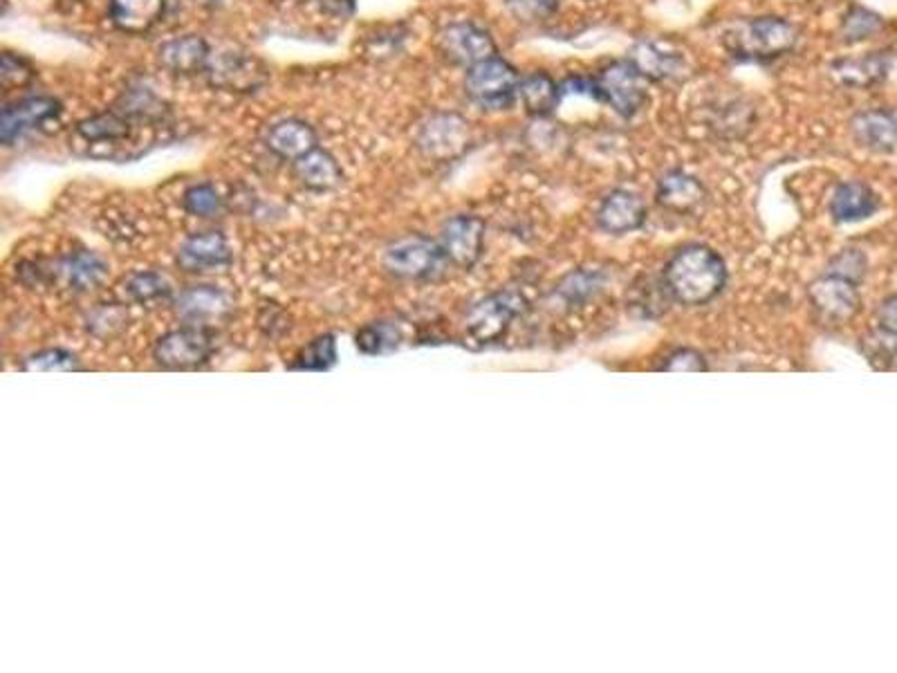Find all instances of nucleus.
Wrapping results in <instances>:
<instances>
[{
	"instance_id": "1",
	"label": "nucleus",
	"mask_w": 897,
	"mask_h": 673,
	"mask_svg": "<svg viewBox=\"0 0 897 673\" xmlns=\"http://www.w3.org/2000/svg\"><path fill=\"white\" fill-rule=\"evenodd\" d=\"M662 281L673 302L706 306L725 290L727 268L723 256L712 247L687 245L668 258Z\"/></svg>"
},
{
	"instance_id": "2",
	"label": "nucleus",
	"mask_w": 897,
	"mask_h": 673,
	"mask_svg": "<svg viewBox=\"0 0 897 673\" xmlns=\"http://www.w3.org/2000/svg\"><path fill=\"white\" fill-rule=\"evenodd\" d=\"M721 41L736 61L770 63L797 48L799 29L781 16H759L729 25Z\"/></svg>"
},
{
	"instance_id": "3",
	"label": "nucleus",
	"mask_w": 897,
	"mask_h": 673,
	"mask_svg": "<svg viewBox=\"0 0 897 673\" xmlns=\"http://www.w3.org/2000/svg\"><path fill=\"white\" fill-rule=\"evenodd\" d=\"M597 99L609 103L619 118L630 120L649 101V79L630 59L613 61L594 77Z\"/></svg>"
},
{
	"instance_id": "4",
	"label": "nucleus",
	"mask_w": 897,
	"mask_h": 673,
	"mask_svg": "<svg viewBox=\"0 0 897 673\" xmlns=\"http://www.w3.org/2000/svg\"><path fill=\"white\" fill-rule=\"evenodd\" d=\"M518 72L499 54L467 68L465 93L484 110H505L518 99Z\"/></svg>"
},
{
	"instance_id": "5",
	"label": "nucleus",
	"mask_w": 897,
	"mask_h": 673,
	"mask_svg": "<svg viewBox=\"0 0 897 673\" xmlns=\"http://www.w3.org/2000/svg\"><path fill=\"white\" fill-rule=\"evenodd\" d=\"M205 77L218 90L249 95L268 84L270 70L254 54L228 50V52L211 54Z\"/></svg>"
},
{
	"instance_id": "6",
	"label": "nucleus",
	"mask_w": 897,
	"mask_h": 673,
	"mask_svg": "<svg viewBox=\"0 0 897 673\" xmlns=\"http://www.w3.org/2000/svg\"><path fill=\"white\" fill-rule=\"evenodd\" d=\"M526 310V298L518 292H499L476 304L467 317V334L478 344H492L507 332L509 323Z\"/></svg>"
},
{
	"instance_id": "7",
	"label": "nucleus",
	"mask_w": 897,
	"mask_h": 673,
	"mask_svg": "<svg viewBox=\"0 0 897 673\" xmlns=\"http://www.w3.org/2000/svg\"><path fill=\"white\" fill-rule=\"evenodd\" d=\"M469 146V124L456 112H435L418 131V148L431 160H454Z\"/></svg>"
},
{
	"instance_id": "8",
	"label": "nucleus",
	"mask_w": 897,
	"mask_h": 673,
	"mask_svg": "<svg viewBox=\"0 0 897 673\" xmlns=\"http://www.w3.org/2000/svg\"><path fill=\"white\" fill-rule=\"evenodd\" d=\"M444 254L440 243L425 236H408L386 249L384 266L400 279H429L442 266Z\"/></svg>"
},
{
	"instance_id": "9",
	"label": "nucleus",
	"mask_w": 897,
	"mask_h": 673,
	"mask_svg": "<svg viewBox=\"0 0 897 673\" xmlns=\"http://www.w3.org/2000/svg\"><path fill=\"white\" fill-rule=\"evenodd\" d=\"M440 52L456 65L471 68L484 59L496 57V44L488 29L476 23H452L438 36Z\"/></svg>"
},
{
	"instance_id": "10",
	"label": "nucleus",
	"mask_w": 897,
	"mask_h": 673,
	"mask_svg": "<svg viewBox=\"0 0 897 673\" xmlns=\"http://www.w3.org/2000/svg\"><path fill=\"white\" fill-rule=\"evenodd\" d=\"M213 353V337L205 328H182L164 334L153 348V357L164 368H194Z\"/></svg>"
},
{
	"instance_id": "11",
	"label": "nucleus",
	"mask_w": 897,
	"mask_h": 673,
	"mask_svg": "<svg viewBox=\"0 0 897 673\" xmlns=\"http://www.w3.org/2000/svg\"><path fill=\"white\" fill-rule=\"evenodd\" d=\"M61 103L52 97H27L16 103H10L3 110V122H0V139L5 146H12L21 137L32 131H39L50 122L61 118Z\"/></svg>"
},
{
	"instance_id": "12",
	"label": "nucleus",
	"mask_w": 897,
	"mask_h": 673,
	"mask_svg": "<svg viewBox=\"0 0 897 673\" xmlns=\"http://www.w3.org/2000/svg\"><path fill=\"white\" fill-rule=\"evenodd\" d=\"M484 222L478 216H454L446 220L440 234V247L448 264L458 268H474L482 254Z\"/></svg>"
},
{
	"instance_id": "13",
	"label": "nucleus",
	"mask_w": 897,
	"mask_h": 673,
	"mask_svg": "<svg viewBox=\"0 0 897 673\" xmlns=\"http://www.w3.org/2000/svg\"><path fill=\"white\" fill-rule=\"evenodd\" d=\"M810 304L826 321H846L859 310L857 283L826 272L810 285Z\"/></svg>"
},
{
	"instance_id": "14",
	"label": "nucleus",
	"mask_w": 897,
	"mask_h": 673,
	"mask_svg": "<svg viewBox=\"0 0 897 673\" xmlns=\"http://www.w3.org/2000/svg\"><path fill=\"white\" fill-rule=\"evenodd\" d=\"M211 61V50L198 34H182L164 41L158 48V63L175 77H196L205 74Z\"/></svg>"
},
{
	"instance_id": "15",
	"label": "nucleus",
	"mask_w": 897,
	"mask_h": 673,
	"mask_svg": "<svg viewBox=\"0 0 897 673\" xmlns=\"http://www.w3.org/2000/svg\"><path fill=\"white\" fill-rule=\"evenodd\" d=\"M647 220V205L644 200L626 189L611 192L597 209V224L600 230L613 236H624L635 230H640Z\"/></svg>"
},
{
	"instance_id": "16",
	"label": "nucleus",
	"mask_w": 897,
	"mask_h": 673,
	"mask_svg": "<svg viewBox=\"0 0 897 673\" xmlns=\"http://www.w3.org/2000/svg\"><path fill=\"white\" fill-rule=\"evenodd\" d=\"M177 264L184 272H216L232 264V249L222 234L205 232L186 238L180 247Z\"/></svg>"
},
{
	"instance_id": "17",
	"label": "nucleus",
	"mask_w": 897,
	"mask_h": 673,
	"mask_svg": "<svg viewBox=\"0 0 897 673\" xmlns=\"http://www.w3.org/2000/svg\"><path fill=\"white\" fill-rule=\"evenodd\" d=\"M655 200L664 211L691 216L704 205L706 192L698 178L685 171H668L658 182Z\"/></svg>"
},
{
	"instance_id": "18",
	"label": "nucleus",
	"mask_w": 897,
	"mask_h": 673,
	"mask_svg": "<svg viewBox=\"0 0 897 673\" xmlns=\"http://www.w3.org/2000/svg\"><path fill=\"white\" fill-rule=\"evenodd\" d=\"M852 137L875 154L897 151V110H869L852 120Z\"/></svg>"
},
{
	"instance_id": "19",
	"label": "nucleus",
	"mask_w": 897,
	"mask_h": 673,
	"mask_svg": "<svg viewBox=\"0 0 897 673\" xmlns=\"http://www.w3.org/2000/svg\"><path fill=\"white\" fill-rule=\"evenodd\" d=\"M630 61L649 82H671L685 72V57L660 41H640L630 48Z\"/></svg>"
},
{
	"instance_id": "20",
	"label": "nucleus",
	"mask_w": 897,
	"mask_h": 673,
	"mask_svg": "<svg viewBox=\"0 0 897 673\" xmlns=\"http://www.w3.org/2000/svg\"><path fill=\"white\" fill-rule=\"evenodd\" d=\"M266 146L277 158L296 162L317 148V133L302 120H281L268 129Z\"/></svg>"
},
{
	"instance_id": "21",
	"label": "nucleus",
	"mask_w": 897,
	"mask_h": 673,
	"mask_svg": "<svg viewBox=\"0 0 897 673\" xmlns=\"http://www.w3.org/2000/svg\"><path fill=\"white\" fill-rule=\"evenodd\" d=\"M167 12V0H110V23L124 34L151 32Z\"/></svg>"
},
{
	"instance_id": "22",
	"label": "nucleus",
	"mask_w": 897,
	"mask_h": 673,
	"mask_svg": "<svg viewBox=\"0 0 897 673\" xmlns=\"http://www.w3.org/2000/svg\"><path fill=\"white\" fill-rule=\"evenodd\" d=\"M880 209V198L864 182H841L831 198V216L837 222H862Z\"/></svg>"
},
{
	"instance_id": "23",
	"label": "nucleus",
	"mask_w": 897,
	"mask_h": 673,
	"mask_svg": "<svg viewBox=\"0 0 897 673\" xmlns=\"http://www.w3.org/2000/svg\"><path fill=\"white\" fill-rule=\"evenodd\" d=\"M561 99H564V88L545 72H532L518 84V101L532 118H550Z\"/></svg>"
},
{
	"instance_id": "24",
	"label": "nucleus",
	"mask_w": 897,
	"mask_h": 673,
	"mask_svg": "<svg viewBox=\"0 0 897 673\" xmlns=\"http://www.w3.org/2000/svg\"><path fill=\"white\" fill-rule=\"evenodd\" d=\"M294 173L302 180V184L312 192H330L344 180L342 167L319 146L294 162Z\"/></svg>"
},
{
	"instance_id": "25",
	"label": "nucleus",
	"mask_w": 897,
	"mask_h": 673,
	"mask_svg": "<svg viewBox=\"0 0 897 673\" xmlns=\"http://www.w3.org/2000/svg\"><path fill=\"white\" fill-rule=\"evenodd\" d=\"M230 306L232 304H230L228 294L211 285L192 287L177 298L180 317L192 323H205L209 319H220L222 315H228Z\"/></svg>"
},
{
	"instance_id": "26",
	"label": "nucleus",
	"mask_w": 897,
	"mask_h": 673,
	"mask_svg": "<svg viewBox=\"0 0 897 673\" xmlns=\"http://www.w3.org/2000/svg\"><path fill=\"white\" fill-rule=\"evenodd\" d=\"M106 272L108 266L93 252H77L57 264V274L63 277L67 287L77 292H88L97 287L106 279Z\"/></svg>"
},
{
	"instance_id": "27",
	"label": "nucleus",
	"mask_w": 897,
	"mask_h": 673,
	"mask_svg": "<svg viewBox=\"0 0 897 673\" xmlns=\"http://www.w3.org/2000/svg\"><path fill=\"white\" fill-rule=\"evenodd\" d=\"M133 118L124 110H106L77 124V135L90 144L124 142L133 133Z\"/></svg>"
},
{
	"instance_id": "28",
	"label": "nucleus",
	"mask_w": 897,
	"mask_h": 673,
	"mask_svg": "<svg viewBox=\"0 0 897 673\" xmlns=\"http://www.w3.org/2000/svg\"><path fill=\"white\" fill-rule=\"evenodd\" d=\"M835 77L846 84V86H871L875 82H880L884 74H886V61L877 54L871 57H859V59H850V61H839L835 68Z\"/></svg>"
},
{
	"instance_id": "29",
	"label": "nucleus",
	"mask_w": 897,
	"mask_h": 673,
	"mask_svg": "<svg viewBox=\"0 0 897 673\" xmlns=\"http://www.w3.org/2000/svg\"><path fill=\"white\" fill-rule=\"evenodd\" d=\"M604 287V274L592 270H575L558 283V296L570 306H581Z\"/></svg>"
},
{
	"instance_id": "30",
	"label": "nucleus",
	"mask_w": 897,
	"mask_h": 673,
	"mask_svg": "<svg viewBox=\"0 0 897 673\" xmlns=\"http://www.w3.org/2000/svg\"><path fill=\"white\" fill-rule=\"evenodd\" d=\"M126 294L137 304H156L171 294V285L156 272H137L126 283Z\"/></svg>"
},
{
	"instance_id": "31",
	"label": "nucleus",
	"mask_w": 897,
	"mask_h": 673,
	"mask_svg": "<svg viewBox=\"0 0 897 673\" xmlns=\"http://www.w3.org/2000/svg\"><path fill=\"white\" fill-rule=\"evenodd\" d=\"M400 344V330L393 323H370L357 332V346L366 355H378Z\"/></svg>"
},
{
	"instance_id": "32",
	"label": "nucleus",
	"mask_w": 897,
	"mask_h": 673,
	"mask_svg": "<svg viewBox=\"0 0 897 673\" xmlns=\"http://www.w3.org/2000/svg\"><path fill=\"white\" fill-rule=\"evenodd\" d=\"M336 362V344L332 334L317 337L312 344H308L302 353H298L294 368L302 370H325Z\"/></svg>"
},
{
	"instance_id": "33",
	"label": "nucleus",
	"mask_w": 897,
	"mask_h": 673,
	"mask_svg": "<svg viewBox=\"0 0 897 673\" xmlns=\"http://www.w3.org/2000/svg\"><path fill=\"white\" fill-rule=\"evenodd\" d=\"M184 209L198 218H216L222 211V198L211 184H194L184 194Z\"/></svg>"
},
{
	"instance_id": "34",
	"label": "nucleus",
	"mask_w": 897,
	"mask_h": 673,
	"mask_svg": "<svg viewBox=\"0 0 897 673\" xmlns=\"http://www.w3.org/2000/svg\"><path fill=\"white\" fill-rule=\"evenodd\" d=\"M882 27V19L864 8H852L841 25L844 32V39L855 44V41H864L869 36H873L877 29Z\"/></svg>"
},
{
	"instance_id": "35",
	"label": "nucleus",
	"mask_w": 897,
	"mask_h": 673,
	"mask_svg": "<svg viewBox=\"0 0 897 673\" xmlns=\"http://www.w3.org/2000/svg\"><path fill=\"white\" fill-rule=\"evenodd\" d=\"M509 12L526 23L550 19L558 10V0H505Z\"/></svg>"
},
{
	"instance_id": "36",
	"label": "nucleus",
	"mask_w": 897,
	"mask_h": 673,
	"mask_svg": "<svg viewBox=\"0 0 897 673\" xmlns=\"http://www.w3.org/2000/svg\"><path fill=\"white\" fill-rule=\"evenodd\" d=\"M0 77H3V88L8 93L14 90V88H25L34 79V68L25 59H21L12 52H5L3 54V72H0Z\"/></svg>"
},
{
	"instance_id": "37",
	"label": "nucleus",
	"mask_w": 897,
	"mask_h": 673,
	"mask_svg": "<svg viewBox=\"0 0 897 673\" xmlns=\"http://www.w3.org/2000/svg\"><path fill=\"white\" fill-rule=\"evenodd\" d=\"M79 362L72 353L61 351V348H52V351H44L39 355H32L25 362V370H41V372H50V370H72L77 368Z\"/></svg>"
},
{
	"instance_id": "38",
	"label": "nucleus",
	"mask_w": 897,
	"mask_h": 673,
	"mask_svg": "<svg viewBox=\"0 0 897 673\" xmlns=\"http://www.w3.org/2000/svg\"><path fill=\"white\" fill-rule=\"evenodd\" d=\"M828 272H831V274H837V277H844V279H848V281H852V283H859V279H862L864 272H867V258H864L862 252L846 249V252H841V254L833 260Z\"/></svg>"
},
{
	"instance_id": "39",
	"label": "nucleus",
	"mask_w": 897,
	"mask_h": 673,
	"mask_svg": "<svg viewBox=\"0 0 897 673\" xmlns=\"http://www.w3.org/2000/svg\"><path fill=\"white\" fill-rule=\"evenodd\" d=\"M662 370H671V372H698V370H706V362L704 357L693 351V348H680L676 353H671L666 357V362L662 364Z\"/></svg>"
},
{
	"instance_id": "40",
	"label": "nucleus",
	"mask_w": 897,
	"mask_h": 673,
	"mask_svg": "<svg viewBox=\"0 0 897 673\" xmlns=\"http://www.w3.org/2000/svg\"><path fill=\"white\" fill-rule=\"evenodd\" d=\"M122 323H124V313L118 310V308H108V306H106V308L97 310V313L90 317L88 328H90L95 334H110L112 330H118Z\"/></svg>"
},
{
	"instance_id": "41",
	"label": "nucleus",
	"mask_w": 897,
	"mask_h": 673,
	"mask_svg": "<svg viewBox=\"0 0 897 673\" xmlns=\"http://www.w3.org/2000/svg\"><path fill=\"white\" fill-rule=\"evenodd\" d=\"M877 321H880V330L897 337V294L886 298V302L882 304L877 313Z\"/></svg>"
}]
</instances>
